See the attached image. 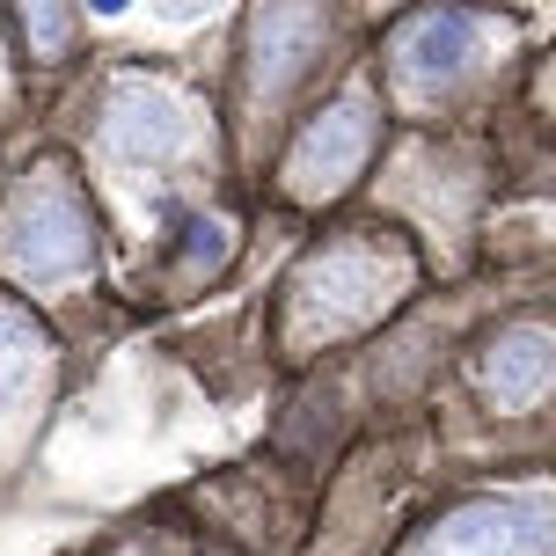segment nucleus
Listing matches in <instances>:
<instances>
[{"instance_id":"obj_1","label":"nucleus","mask_w":556,"mask_h":556,"mask_svg":"<svg viewBox=\"0 0 556 556\" xmlns=\"http://www.w3.org/2000/svg\"><path fill=\"white\" fill-rule=\"evenodd\" d=\"M389 286H395L389 250H374V242H330V250H315L293 271L286 307H293V330L301 337H337L389 301Z\"/></svg>"},{"instance_id":"obj_2","label":"nucleus","mask_w":556,"mask_h":556,"mask_svg":"<svg viewBox=\"0 0 556 556\" xmlns=\"http://www.w3.org/2000/svg\"><path fill=\"white\" fill-rule=\"evenodd\" d=\"M0 256H8L15 271H37V278L88 271L96 220H88L81 191H74L66 176H37V184L0 213Z\"/></svg>"},{"instance_id":"obj_3","label":"nucleus","mask_w":556,"mask_h":556,"mask_svg":"<svg viewBox=\"0 0 556 556\" xmlns=\"http://www.w3.org/2000/svg\"><path fill=\"white\" fill-rule=\"evenodd\" d=\"M337 37V8L330 0H264L250 37H242V88L250 103H278L323 66Z\"/></svg>"},{"instance_id":"obj_4","label":"nucleus","mask_w":556,"mask_h":556,"mask_svg":"<svg viewBox=\"0 0 556 556\" xmlns=\"http://www.w3.org/2000/svg\"><path fill=\"white\" fill-rule=\"evenodd\" d=\"M556 549V505L534 491H498L440 513L417 534L410 556H549Z\"/></svg>"},{"instance_id":"obj_5","label":"nucleus","mask_w":556,"mask_h":556,"mask_svg":"<svg viewBox=\"0 0 556 556\" xmlns=\"http://www.w3.org/2000/svg\"><path fill=\"white\" fill-rule=\"evenodd\" d=\"M366 154H374V103H366V96H337V103H323V111L301 125L293 154L278 168V184L301 198V205H330V198L366 168Z\"/></svg>"},{"instance_id":"obj_6","label":"nucleus","mask_w":556,"mask_h":556,"mask_svg":"<svg viewBox=\"0 0 556 556\" xmlns=\"http://www.w3.org/2000/svg\"><path fill=\"white\" fill-rule=\"evenodd\" d=\"M483 59H491V15L454 8V0L403 15L389 37V66H395V81H410V88H446L462 74H476Z\"/></svg>"},{"instance_id":"obj_7","label":"nucleus","mask_w":556,"mask_h":556,"mask_svg":"<svg viewBox=\"0 0 556 556\" xmlns=\"http://www.w3.org/2000/svg\"><path fill=\"white\" fill-rule=\"evenodd\" d=\"M469 381H476V395H483L491 410H505V417L534 410L542 395H556V323H542V315L498 323V330L483 337Z\"/></svg>"},{"instance_id":"obj_8","label":"nucleus","mask_w":556,"mask_h":556,"mask_svg":"<svg viewBox=\"0 0 556 556\" xmlns=\"http://www.w3.org/2000/svg\"><path fill=\"white\" fill-rule=\"evenodd\" d=\"M103 139H111L117 162H139V168L176 162L184 139H191V111L154 81H117L103 96Z\"/></svg>"},{"instance_id":"obj_9","label":"nucleus","mask_w":556,"mask_h":556,"mask_svg":"<svg viewBox=\"0 0 556 556\" xmlns=\"http://www.w3.org/2000/svg\"><path fill=\"white\" fill-rule=\"evenodd\" d=\"M37 366H45V337L29 323L23 307H0V410H15L23 389L37 381Z\"/></svg>"},{"instance_id":"obj_10","label":"nucleus","mask_w":556,"mask_h":556,"mask_svg":"<svg viewBox=\"0 0 556 556\" xmlns=\"http://www.w3.org/2000/svg\"><path fill=\"white\" fill-rule=\"evenodd\" d=\"M23 8V37L37 59L74 52V0H15Z\"/></svg>"},{"instance_id":"obj_11","label":"nucleus","mask_w":556,"mask_h":556,"mask_svg":"<svg viewBox=\"0 0 556 556\" xmlns=\"http://www.w3.org/2000/svg\"><path fill=\"white\" fill-rule=\"evenodd\" d=\"M162 8V23H198L205 8H220V0H154Z\"/></svg>"},{"instance_id":"obj_12","label":"nucleus","mask_w":556,"mask_h":556,"mask_svg":"<svg viewBox=\"0 0 556 556\" xmlns=\"http://www.w3.org/2000/svg\"><path fill=\"white\" fill-rule=\"evenodd\" d=\"M132 0H88V15H125Z\"/></svg>"}]
</instances>
